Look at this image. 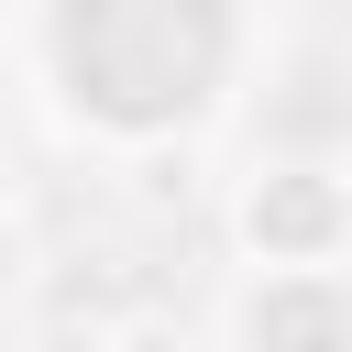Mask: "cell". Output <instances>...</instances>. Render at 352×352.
I'll use <instances>...</instances> for the list:
<instances>
[{
    "mask_svg": "<svg viewBox=\"0 0 352 352\" xmlns=\"http://www.w3.org/2000/svg\"><path fill=\"white\" fill-rule=\"evenodd\" d=\"M242 55L231 11H187V0H110V11H55L44 22V66L66 88L77 121L99 132H176L220 99Z\"/></svg>",
    "mask_w": 352,
    "mask_h": 352,
    "instance_id": "obj_1",
    "label": "cell"
},
{
    "mask_svg": "<svg viewBox=\"0 0 352 352\" xmlns=\"http://www.w3.org/2000/svg\"><path fill=\"white\" fill-rule=\"evenodd\" d=\"M242 242L264 253V275H330V253L352 242V187L330 165H264L242 187Z\"/></svg>",
    "mask_w": 352,
    "mask_h": 352,
    "instance_id": "obj_2",
    "label": "cell"
},
{
    "mask_svg": "<svg viewBox=\"0 0 352 352\" xmlns=\"http://www.w3.org/2000/svg\"><path fill=\"white\" fill-rule=\"evenodd\" d=\"M242 341L253 352H352V297L341 275H264L242 297Z\"/></svg>",
    "mask_w": 352,
    "mask_h": 352,
    "instance_id": "obj_3",
    "label": "cell"
},
{
    "mask_svg": "<svg viewBox=\"0 0 352 352\" xmlns=\"http://www.w3.org/2000/svg\"><path fill=\"white\" fill-rule=\"evenodd\" d=\"M110 352H187V341H165V330H132V341H110Z\"/></svg>",
    "mask_w": 352,
    "mask_h": 352,
    "instance_id": "obj_4",
    "label": "cell"
},
{
    "mask_svg": "<svg viewBox=\"0 0 352 352\" xmlns=\"http://www.w3.org/2000/svg\"><path fill=\"white\" fill-rule=\"evenodd\" d=\"M11 253H22V242H11V220H0V286H11Z\"/></svg>",
    "mask_w": 352,
    "mask_h": 352,
    "instance_id": "obj_5",
    "label": "cell"
}]
</instances>
